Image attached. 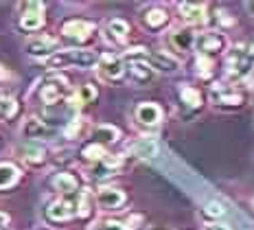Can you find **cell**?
<instances>
[{
  "label": "cell",
  "mask_w": 254,
  "mask_h": 230,
  "mask_svg": "<svg viewBox=\"0 0 254 230\" xmlns=\"http://www.w3.org/2000/svg\"><path fill=\"white\" fill-rule=\"evenodd\" d=\"M129 79L136 85H149L156 79V71L142 60H134L129 62Z\"/></svg>",
  "instance_id": "cell-17"
},
{
  "label": "cell",
  "mask_w": 254,
  "mask_h": 230,
  "mask_svg": "<svg viewBox=\"0 0 254 230\" xmlns=\"http://www.w3.org/2000/svg\"><path fill=\"white\" fill-rule=\"evenodd\" d=\"M204 230H232L228 224H221V222H213V224H208Z\"/></svg>",
  "instance_id": "cell-31"
},
{
  "label": "cell",
  "mask_w": 254,
  "mask_h": 230,
  "mask_svg": "<svg viewBox=\"0 0 254 230\" xmlns=\"http://www.w3.org/2000/svg\"><path fill=\"white\" fill-rule=\"evenodd\" d=\"M195 40H197V35L193 33V29H189V26L187 29H178L169 35V49L176 53H189L193 49Z\"/></svg>",
  "instance_id": "cell-15"
},
{
  "label": "cell",
  "mask_w": 254,
  "mask_h": 230,
  "mask_svg": "<svg viewBox=\"0 0 254 230\" xmlns=\"http://www.w3.org/2000/svg\"><path fill=\"white\" fill-rule=\"evenodd\" d=\"M213 66H215V62L210 60V57L197 55V75H202V77H210V75H213Z\"/></svg>",
  "instance_id": "cell-29"
},
{
  "label": "cell",
  "mask_w": 254,
  "mask_h": 230,
  "mask_svg": "<svg viewBox=\"0 0 254 230\" xmlns=\"http://www.w3.org/2000/svg\"><path fill=\"white\" fill-rule=\"evenodd\" d=\"M180 99L189 108H199L202 105V92L197 88H193V85H180Z\"/></svg>",
  "instance_id": "cell-24"
},
{
  "label": "cell",
  "mask_w": 254,
  "mask_h": 230,
  "mask_svg": "<svg viewBox=\"0 0 254 230\" xmlns=\"http://www.w3.org/2000/svg\"><path fill=\"white\" fill-rule=\"evenodd\" d=\"M77 213H79V206H77L75 197H60V200H55L46 208V219L55 222V224H62V222L72 219Z\"/></svg>",
  "instance_id": "cell-8"
},
{
  "label": "cell",
  "mask_w": 254,
  "mask_h": 230,
  "mask_svg": "<svg viewBox=\"0 0 254 230\" xmlns=\"http://www.w3.org/2000/svg\"><path fill=\"white\" fill-rule=\"evenodd\" d=\"M20 134L26 138V141H53V138L57 136V132L53 130V127L49 125V123H44L42 119H38V116H29L22 127H20Z\"/></svg>",
  "instance_id": "cell-7"
},
{
  "label": "cell",
  "mask_w": 254,
  "mask_h": 230,
  "mask_svg": "<svg viewBox=\"0 0 254 230\" xmlns=\"http://www.w3.org/2000/svg\"><path fill=\"white\" fill-rule=\"evenodd\" d=\"M195 46H197L199 55L213 60L215 55H219V53H224L226 49H228V37H226L224 33H219V31H204V33L197 35Z\"/></svg>",
  "instance_id": "cell-4"
},
{
  "label": "cell",
  "mask_w": 254,
  "mask_h": 230,
  "mask_svg": "<svg viewBox=\"0 0 254 230\" xmlns=\"http://www.w3.org/2000/svg\"><path fill=\"white\" fill-rule=\"evenodd\" d=\"M20 180V169L11 162H0V189H11Z\"/></svg>",
  "instance_id": "cell-23"
},
{
  "label": "cell",
  "mask_w": 254,
  "mask_h": 230,
  "mask_svg": "<svg viewBox=\"0 0 254 230\" xmlns=\"http://www.w3.org/2000/svg\"><path fill=\"white\" fill-rule=\"evenodd\" d=\"M204 213L208 217H221V215H224V206L217 204V202H210V204H206V211Z\"/></svg>",
  "instance_id": "cell-30"
},
{
  "label": "cell",
  "mask_w": 254,
  "mask_h": 230,
  "mask_svg": "<svg viewBox=\"0 0 254 230\" xmlns=\"http://www.w3.org/2000/svg\"><path fill=\"white\" fill-rule=\"evenodd\" d=\"M68 94H70V85H68V79L62 75L46 77L40 85V101L44 105H60L64 99H68Z\"/></svg>",
  "instance_id": "cell-3"
},
{
  "label": "cell",
  "mask_w": 254,
  "mask_h": 230,
  "mask_svg": "<svg viewBox=\"0 0 254 230\" xmlns=\"http://www.w3.org/2000/svg\"><path fill=\"white\" fill-rule=\"evenodd\" d=\"M131 153H134L136 158H142V160H153L160 156V145H158L156 138H138V141L134 143V147H131Z\"/></svg>",
  "instance_id": "cell-19"
},
{
  "label": "cell",
  "mask_w": 254,
  "mask_h": 230,
  "mask_svg": "<svg viewBox=\"0 0 254 230\" xmlns=\"http://www.w3.org/2000/svg\"><path fill=\"white\" fill-rule=\"evenodd\" d=\"M121 138V132L116 130L114 125H97L92 130V143H97V145H112Z\"/></svg>",
  "instance_id": "cell-21"
},
{
  "label": "cell",
  "mask_w": 254,
  "mask_h": 230,
  "mask_svg": "<svg viewBox=\"0 0 254 230\" xmlns=\"http://www.w3.org/2000/svg\"><path fill=\"white\" fill-rule=\"evenodd\" d=\"M105 156H108L105 147L97 145V143H90L88 147H83V149H81V158L86 160V162H90V164H99Z\"/></svg>",
  "instance_id": "cell-25"
},
{
  "label": "cell",
  "mask_w": 254,
  "mask_h": 230,
  "mask_svg": "<svg viewBox=\"0 0 254 230\" xmlns=\"http://www.w3.org/2000/svg\"><path fill=\"white\" fill-rule=\"evenodd\" d=\"M44 26V4L42 2H26L22 4V15H20V29L26 33L40 31Z\"/></svg>",
  "instance_id": "cell-10"
},
{
  "label": "cell",
  "mask_w": 254,
  "mask_h": 230,
  "mask_svg": "<svg viewBox=\"0 0 254 230\" xmlns=\"http://www.w3.org/2000/svg\"><path fill=\"white\" fill-rule=\"evenodd\" d=\"M99 97V92H97V88H94L92 83H83L81 88L77 90V94L72 97V101H77L75 103V108L77 105H86V103H92L94 99Z\"/></svg>",
  "instance_id": "cell-26"
},
{
  "label": "cell",
  "mask_w": 254,
  "mask_h": 230,
  "mask_svg": "<svg viewBox=\"0 0 254 230\" xmlns=\"http://www.w3.org/2000/svg\"><path fill=\"white\" fill-rule=\"evenodd\" d=\"M105 37L112 44H125L127 37H129V24L121 18L108 20V24H105Z\"/></svg>",
  "instance_id": "cell-18"
},
{
  "label": "cell",
  "mask_w": 254,
  "mask_h": 230,
  "mask_svg": "<svg viewBox=\"0 0 254 230\" xmlns=\"http://www.w3.org/2000/svg\"><path fill=\"white\" fill-rule=\"evenodd\" d=\"M248 9H250V11L254 13V2H250V4H248Z\"/></svg>",
  "instance_id": "cell-33"
},
{
  "label": "cell",
  "mask_w": 254,
  "mask_h": 230,
  "mask_svg": "<svg viewBox=\"0 0 254 230\" xmlns=\"http://www.w3.org/2000/svg\"><path fill=\"white\" fill-rule=\"evenodd\" d=\"M226 73L230 81H243L254 73V46H237L226 60Z\"/></svg>",
  "instance_id": "cell-2"
},
{
  "label": "cell",
  "mask_w": 254,
  "mask_h": 230,
  "mask_svg": "<svg viewBox=\"0 0 254 230\" xmlns=\"http://www.w3.org/2000/svg\"><path fill=\"white\" fill-rule=\"evenodd\" d=\"M94 200H97V206L101 211H119V208L125 206L127 195H125V191L116 189V186H103V189L97 191Z\"/></svg>",
  "instance_id": "cell-11"
},
{
  "label": "cell",
  "mask_w": 254,
  "mask_h": 230,
  "mask_svg": "<svg viewBox=\"0 0 254 230\" xmlns=\"http://www.w3.org/2000/svg\"><path fill=\"white\" fill-rule=\"evenodd\" d=\"M24 49L31 57H46L49 60L53 53L57 51V40L51 35H38V37H31Z\"/></svg>",
  "instance_id": "cell-13"
},
{
  "label": "cell",
  "mask_w": 254,
  "mask_h": 230,
  "mask_svg": "<svg viewBox=\"0 0 254 230\" xmlns=\"http://www.w3.org/2000/svg\"><path fill=\"white\" fill-rule=\"evenodd\" d=\"M210 101L221 110H237V108H243L246 94L241 90L232 88V85H219V88H213Z\"/></svg>",
  "instance_id": "cell-6"
},
{
  "label": "cell",
  "mask_w": 254,
  "mask_h": 230,
  "mask_svg": "<svg viewBox=\"0 0 254 230\" xmlns=\"http://www.w3.org/2000/svg\"><path fill=\"white\" fill-rule=\"evenodd\" d=\"M97 73H99V77H101L103 81L119 83L121 79L125 77L127 66H125L123 57H119V55H103V57H99V62H97Z\"/></svg>",
  "instance_id": "cell-5"
},
{
  "label": "cell",
  "mask_w": 254,
  "mask_h": 230,
  "mask_svg": "<svg viewBox=\"0 0 254 230\" xmlns=\"http://www.w3.org/2000/svg\"><path fill=\"white\" fill-rule=\"evenodd\" d=\"M20 153H22V158L26 164H31V167H40V164L46 162V152L44 147H40L38 143H29V145H24L20 149Z\"/></svg>",
  "instance_id": "cell-22"
},
{
  "label": "cell",
  "mask_w": 254,
  "mask_h": 230,
  "mask_svg": "<svg viewBox=\"0 0 254 230\" xmlns=\"http://www.w3.org/2000/svg\"><path fill=\"white\" fill-rule=\"evenodd\" d=\"M99 62V55L94 51L86 49H64L55 51L53 55L46 60L49 68H94Z\"/></svg>",
  "instance_id": "cell-1"
},
{
  "label": "cell",
  "mask_w": 254,
  "mask_h": 230,
  "mask_svg": "<svg viewBox=\"0 0 254 230\" xmlns=\"http://www.w3.org/2000/svg\"><path fill=\"white\" fill-rule=\"evenodd\" d=\"M53 189L57 191L62 197H77L79 195V182L72 173L68 171H62V173H55L51 180Z\"/></svg>",
  "instance_id": "cell-14"
},
{
  "label": "cell",
  "mask_w": 254,
  "mask_h": 230,
  "mask_svg": "<svg viewBox=\"0 0 254 230\" xmlns=\"http://www.w3.org/2000/svg\"><path fill=\"white\" fill-rule=\"evenodd\" d=\"M167 22H169V13L162 7H151L142 13V24L149 31H160Z\"/></svg>",
  "instance_id": "cell-20"
},
{
  "label": "cell",
  "mask_w": 254,
  "mask_h": 230,
  "mask_svg": "<svg viewBox=\"0 0 254 230\" xmlns=\"http://www.w3.org/2000/svg\"><path fill=\"white\" fill-rule=\"evenodd\" d=\"M18 114V101L13 97H0V119L11 121Z\"/></svg>",
  "instance_id": "cell-27"
},
{
  "label": "cell",
  "mask_w": 254,
  "mask_h": 230,
  "mask_svg": "<svg viewBox=\"0 0 254 230\" xmlns=\"http://www.w3.org/2000/svg\"><path fill=\"white\" fill-rule=\"evenodd\" d=\"M92 33H94V24L90 20H68L62 26V35L66 40L75 42V44H81V42L90 40Z\"/></svg>",
  "instance_id": "cell-12"
},
{
  "label": "cell",
  "mask_w": 254,
  "mask_h": 230,
  "mask_svg": "<svg viewBox=\"0 0 254 230\" xmlns=\"http://www.w3.org/2000/svg\"><path fill=\"white\" fill-rule=\"evenodd\" d=\"M134 121L145 130H153L162 123V108L153 101H142L134 110Z\"/></svg>",
  "instance_id": "cell-9"
},
{
  "label": "cell",
  "mask_w": 254,
  "mask_h": 230,
  "mask_svg": "<svg viewBox=\"0 0 254 230\" xmlns=\"http://www.w3.org/2000/svg\"><path fill=\"white\" fill-rule=\"evenodd\" d=\"M7 224H9V215L7 213H0V230L7 228Z\"/></svg>",
  "instance_id": "cell-32"
},
{
  "label": "cell",
  "mask_w": 254,
  "mask_h": 230,
  "mask_svg": "<svg viewBox=\"0 0 254 230\" xmlns=\"http://www.w3.org/2000/svg\"><path fill=\"white\" fill-rule=\"evenodd\" d=\"M180 13H182V20L189 24V29L193 26H202L206 22V7L197 2H182L180 4Z\"/></svg>",
  "instance_id": "cell-16"
},
{
  "label": "cell",
  "mask_w": 254,
  "mask_h": 230,
  "mask_svg": "<svg viewBox=\"0 0 254 230\" xmlns=\"http://www.w3.org/2000/svg\"><path fill=\"white\" fill-rule=\"evenodd\" d=\"M90 230H127L123 222H116V219H103L97 222L94 226H90Z\"/></svg>",
  "instance_id": "cell-28"
}]
</instances>
